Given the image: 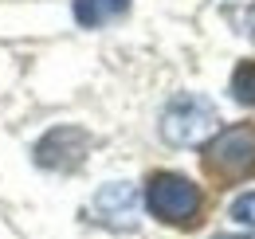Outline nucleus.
<instances>
[{
	"mask_svg": "<svg viewBox=\"0 0 255 239\" xmlns=\"http://www.w3.org/2000/svg\"><path fill=\"white\" fill-rule=\"evenodd\" d=\"M216 125H220V114L208 98L181 94L161 114V137L169 145H208L216 137Z\"/></svg>",
	"mask_w": 255,
	"mask_h": 239,
	"instance_id": "nucleus-1",
	"label": "nucleus"
},
{
	"mask_svg": "<svg viewBox=\"0 0 255 239\" xmlns=\"http://www.w3.org/2000/svg\"><path fill=\"white\" fill-rule=\"evenodd\" d=\"M204 169L216 180H244L255 173V125H228L204 145Z\"/></svg>",
	"mask_w": 255,
	"mask_h": 239,
	"instance_id": "nucleus-2",
	"label": "nucleus"
},
{
	"mask_svg": "<svg viewBox=\"0 0 255 239\" xmlns=\"http://www.w3.org/2000/svg\"><path fill=\"white\" fill-rule=\"evenodd\" d=\"M145 204H149V212L157 220L185 228L200 212V188L189 177H181V173H157L149 180V188H145Z\"/></svg>",
	"mask_w": 255,
	"mask_h": 239,
	"instance_id": "nucleus-3",
	"label": "nucleus"
},
{
	"mask_svg": "<svg viewBox=\"0 0 255 239\" xmlns=\"http://www.w3.org/2000/svg\"><path fill=\"white\" fill-rule=\"evenodd\" d=\"M87 149H91V137L79 125H59L47 137H39L35 165L39 169H51V173H71V169H79L87 161Z\"/></svg>",
	"mask_w": 255,
	"mask_h": 239,
	"instance_id": "nucleus-4",
	"label": "nucleus"
},
{
	"mask_svg": "<svg viewBox=\"0 0 255 239\" xmlns=\"http://www.w3.org/2000/svg\"><path fill=\"white\" fill-rule=\"evenodd\" d=\"M137 188L133 184H126V180H118V184H106L102 192L95 196V216L102 220V224H110V228H118V232H126V228H133L137 224Z\"/></svg>",
	"mask_w": 255,
	"mask_h": 239,
	"instance_id": "nucleus-5",
	"label": "nucleus"
},
{
	"mask_svg": "<svg viewBox=\"0 0 255 239\" xmlns=\"http://www.w3.org/2000/svg\"><path fill=\"white\" fill-rule=\"evenodd\" d=\"M129 12V0H75V20L83 28H98L106 20H118Z\"/></svg>",
	"mask_w": 255,
	"mask_h": 239,
	"instance_id": "nucleus-6",
	"label": "nucleus"
},
{
	"mask_svg": "<svg viewBox=\"0 0 255 239\" xmlns=\"http://www.w3.org/2000/svg\"><path fill=\"white\" fill-rule=\"evenodd\" d=\"M232 98L244 102V106H255V59L236 67V75H232Z\"/></svg>",
	"mask_w": 255,
	"mask_h": 239,
	"instance_id": "nucleus-7",
	"label": "nucleus"
},
{
	"mask_svg": "<svg viewBox=\"0 0 255 239\" xmlns=\"http://www.w3.org/2000/svg\"><path fill=\"white\" fill-rule=\"evenodd\" d=\"M232 216L240 220V224H248V228H255V192H244L236 204H232Z\"/></svg>",
	"mask_w": 255,
	"mask_h": 239,
	"instance_id": "nucleus-8",
	"label": "nucleus"
},
{
	"mask_svg": "<svg viewBox=\"0 0 255 239\" xmlns=\"http://www.w3.org/2000/svg\"><path fill=\"white\" fill-rule=\"evenodd\" d=\"M244 31H248V35L255 39V4L248 8V16H244Z\"/></svg>",
	"mask_w": 255,
	"mask_h": 239,
	"instance_id": "nucleus-9",
	"label": "nucleus"
},
{
	"mask_svg": "<svg viewBox=\"0 0 255 239\" xmlns=\"http://www.w3.org/2000/svg\"><path fill=\"white\" fill-rule=\"evenodd\" d=\"M216 239H248V236H216Z\"/></svg>",
	"mask_w": 255,
	"mask_h": 239,
	"instance_id": "nucleus-10",
	"label": "nucleus"
}]
</instances>
